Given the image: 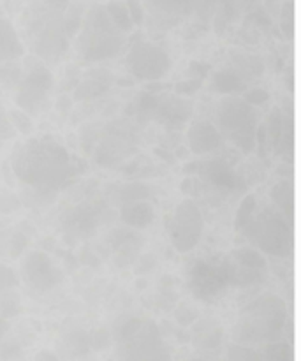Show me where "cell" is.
Wrapping results in <instances>:
<instances>
[{
  "label": "cell",
  "mask_w": 301,
  "mask_h": 361,
  "mask_svg": "<svg viewBox=\"0 0 301 361\" xmlns=\"http://www.w3.org/2000/svg\"><path fill=\"white\" fill-rule=\"evenodd\" d=\"M34 361H63L59 355H55L53 351H48V349H42L37 355L34 356Z\"/></svg>",
  "instance_id": "obj_33"
},
{
  "label": "cell",
  "mask_w": 301,
  "mask_h": 361,
  "mask_svg": "<svg viewBox=\"0 0 301 361\" xmlns=\"http://www.w3.org/2000/svg\"><path fill=\"white\" fill-rule=\"evenodd\" d=\"M187 140H189V148L192 154L204 155L215 152L222 143V134L219 133L217 127L210 122H194L189 127L187 133Z\"/></svg>",
  "instance_id": "obj_15"
},
{
  "label": "cell",
  "mask_w": 301,
  "mask_h": 361,
  "mask_svg": "<svg viewBox=\"0 0 301 361\" xmlns=\"http://www.w3.org/2000/svg\"><path fill=\"white\" fill-rule=\"evenodd\" d=\"M21 279L34 291L49 293L62 284L63 271L48 254L34 250L23 259Z\"/></svg>",
  "instance_id": "obj_12"
},
{
  "label": "cell",
  "mask_w": 301,
  "mask_h": 361,
  "mask_svg": "<svg viewBox=\"0 0 301 361\" xmlns=\"http://www.w3.org/2000/svg\"><path fill=\"white\" fill-rule=\"evenodd\" d=\"M141 2L155 20L176 23L189 16L197 7L199 0H141Z\"/></svg>",
  "instance_id": "obj_14"
},
{
  "label": "cell",
  "mask_w": 301,
  "mask_h": 361,
  "mask_svg": "<svg viewBox=\"0 0 301 361\" xmlns=\"http://www.w3.org/2000/svg\"><path fill=\"white\" fill-rule=\"evenodd\" d=\"M118 361H171V348L161 328L148 317H127L113 335Z\"/></svg>",
  "instance_id": "obj_4"
},
{
  "label": "cell",
  "mask_w": 301,
  "mask_h": 361,
  "mask_svg": "<svg viewBox=\"0 0 301 361\" xmlns=\"http://www.w3.org/2000/svg\"><path fill=\"white\" fill-rule=\"evenodd\" d=\"M147 115L154 116L157 122L168 127H182L183 123L189 120L190 113H192V104L180 97H169V99H157V97H147V101L141 106Z\"/></svg>",
  "instance_id": "obj_13"
},
{
  "label": "cell",
  "mask_w": 301,
  "mask_h": 361,
  "mask_svg": "<svg viewBox=\"0 0 301 361\" xmlns=\"http://www.w3.org/2000/svg\"><path fill=\"white\" fill-rule=\"evenodd\" d=\"M219 133L243 152H252L257 145V109L242 97L226 95L217 106Z\"/></svg>",
  "instance_id": "obj_7"
},
{
  "label": "cell",
  "mask_w": 301,
  "mask_h": 361,
  "mask_svg": "<svg viewBox=\"0 0 301 361\" xmlns=\"http://www.w3.org/2000/svg\"><path fill=\"white\" fill-rule=\"evenodd\" d=\"M130 76L140 81H159L168 76L171 59L162 46L150 41H136L125 56Z\"/></svg>",
  "instance_id": "obj_10"
},
{
  "label": "cell",
  "mask_w": 301,
  "mask_h": 361,
  "mask_svg": "<svg viewBox=\"0 0 301 361\" xmlns=\"http://www.w3.org/2000/svg\"><path fill=\"white\" fill-rule=\"evenodd\" d=\"M106 13H108L111 23L118 28L120 32H129L134 27L133 20H130L129 9H127L125 2H118V0H111V2L106 6Z\"/></svg>",
  "instance_id": "obj_23"
},
{
  "label": "cell",
  "mask_w": 301,
  "mask_h": 361,
  "mask_svg": "<svg viewBox=\"0 0 301 361\" xmlns=\"http://www.w3.org/2000/svg\"><path fill=\"white\" fill-rule=\"evenodd\" d=\"M9 120L11 123H14L13 127H16L18 130H20L21 134H28L32 130V120L30 116H28V113L25 111H13L9 115Z\"/></svg>",
  "instance_id": "obj_29"
},
{
  "label": "cell",
  "mask_w": 301,
  "mask_h": 361,
  "mask_svg": "<svg viewBox=\"0 0 301 361\" xmlns=\"http://www.w3.org/2000/svg\"><path fill=\"white\" fill-rule=\"evenodd\" d=\"M199 175H203L208 183L222 190H233L238 185V176H236L235 169L224 159H214V161L201 164Z\"/></svg>",
  "instance_id": "obj_16"
},
{
  "label": "cell",
  "mask_w": 301,
  "mask_h": 361,
  "mask_svg": "<svg viewBox=\"0 0 301 361\" xmlns=\"http://www.w3.org/2000/svg\"><path fill=\"white\" fill-rule=\"evenodd\" d=\"M194 342L201 349L219 348L222 342L221 326L217 323H214V321H201L196 330V335H194Z\"/></svg>",
  "instance_id": "obj_21"
},
{
  "label": "cell",
  "mask_w": 301,
  "mask_h": 361,
  "mask_svg": "<svg viewBox=\"0 0 301 361\" xmlns=\"http://www.w3.org/2000/svg\"><path fill=\"white\" fill-rule=\"evenodd\" d=\"M189 289L199 302L214 303L231 289L226 256L201 257L189 270Z\"/></svg>",
  "instance_id": "obj_8"
},
{
  "label": "cell",
  "mask_w": 301,
  "mask_h": 361,
  "mask_svg": "<svg viewBox=\"0 0 301 361\" xmlns=\"http://www.w3.org/2000/svg\"><path fill=\"white\" fill-rule=\"evenodd\" d=\"M271 201H274V207L278 208L284 215L291 217L293 208H295V192H293L291 183L281 182L271 189Z\"/></svg>",
  "instance_id": "obj_22"
},
{
  "label": "cell",
  "mask_w": 301,
  "mask_h": 361,
  "mask_svg": "<svg viewBox=\"0 0 301 361\" xmlns=\"http://www.w3.org/2000/svg\"><path fill=\"white\" fill-rule=\"evenodd\" d=\"M14 175L39 192H56L81 173V164L66 145L51 136L28 140L13 155Z\"/></svg>",
  "instance_id": "obj_1"
},
{
  "label": "cell",
  "mask_w": 301,
  "mask_h": 361,
  "mask_svg": "<svg viewBox=\"0 0 301 361\" xmlns=\"http://www.w3.org/2000/svg\"><path fill=\"white\" fill-rule=\"evenodd\" d=\"M226 361H264V356L250 345L231 344L226 351Z\"/></svg>",
  "instance_id": "obj_26"
},
{
  "label": "cell",
  "mask_w": 301,
  "mask_h": 361,
  "mask_svg": "<svg viewBox=\"0 0 301 361\" xmlns=\"http://www.w3.org/2000/svg\"><path fill=\"white\" fill-rule=\"evenodd\" d=\"M18 286V277L9 267H4L0 264V298L7 293H11V289Z\"/></svg>",
  "instance_id": "obj_28"
},
{
  "label": "cell",
  "mask_w": 301,
  "mask_h": 361,
  "mask_svg": "<svg viewBox=\"0 0 301 361\" xmlns=\"http://www.w3.org/2000/svg\"><path fill=\"white\" fill-rule=\"evenodd\" d=\"M7 328H9V324H7V321L0 319V342L4 341V335L7 334Z\"/></svg>",
  "instance_id": "obj_34"
},
{
  "label": "cell",
  "mask_w": 301,
  "mask_h": 361,
  "mask_svg": "<svg viewBox=\"0 0 301 361\" xmlns=\"http://www.w3.org/2000/svg\"><path fill=\"white\" fill-rule=\"evenodd\" d=\"M243 99H245L249 104H252L254 108H259V106H263L264 102L270 99V95H268V92L263 90V88H254V90L247 92V95Z\"/></svg>",
  "instance_id": "obj_31"
},
{
  "label": "cell",
  "mask_w": 301,
  "mask_h": 361,
  "mask_svg": "<svg viewBox=\"0 0 301 361\" xmlns=\"http://www.w3.org/2000/svg\"><path fill=\"white\" fill-rule=\"evenodd\" d=\"M123 32H120L109 20L106 7L97 6L88 11L80 35H78L76 48L85 62H101L113 59L122 51Z\"/></svg>",
  "instance_id": "obj_6"
},
{
  "label": "cell",
  "mask_w": 301,
  "mask_h": 361,
  "mask_svg": "<svg viewBox=\"0 0 301 361\" xmlns=\"http://www.w3.org/2000/svg\"><path fill=\"white\" fill-rule=\"evenodd\" d=\"M288 307L277 295H259L242 305L235 337L240 344H270L285 331Z\"/></svg>",
  "instance_id": "obj_3"
},
{
  "label": "cell",
  "mask_w": 301,
  "mask_h": 361,
  "mask_svg": "<svg viewBox=\"0 0 301 361\" xmlns=\"http://www.w3.org/2000/svg\"><path fill=\"white\" fill-rule=\"evenodd\" d=\"M211 88L221 95H236L245 90V83L233 69H221L214 74Z\"/></svg>",
  "instance_id": "obj_19"
},
{
  "label": "cell",
  "mask_w": 301,
  "mask_h": 361,
  "mask_svg": "<svg viewBox=\"0 0 301 361\" xmlns=\"http://www.w3.org/2000/svg\"><path fill=\"white\" fill-rule=\"evenodd\" d=\"M169 242L180 254H187L199 245L204 233V219L194 200H182L166 222Z\"/></svg>",
  "instance_id": "obj_9"
},
{
  "label": "cell",
  "mask_w": 301,
  "mask_h": 361,
  "mask_svg": "<svg viewBox=\"0 0 301 361\" xmlns=\"http://www.w3.org/2000/svg\"><path fill=\"white\" fill-rule=\"evenodd\" d=\"M120 219L125 226L133 229H145L155 221V210L148 201L133 200L127 201L120 208Z\"/></svg>",
  "instance_id": "obj_17"
},
{
  "label": "cell",
  "mask_w": 301,
  "mask_h": 361,
  "mask_svg": "<svg viewBox=\"0 0 301 361\" xmlns=\"http://www.w3.org/2000/svg\"><path fill=\"white\" fill-rule=\"evenodd\" d=\"M62 344L67 356L74 360L87 356L88 353H90V349L94 348V345H92V334H87V331L81 330L70 331L69 335H66Z\"/></svg>",
  "instance_id": "obj_20"
},
{
  "label": "cell",
  "mask_w": 301,
  "mask_h": 361,
  "mask_svg": "<svg viewBox=\"0 0 301 361\" xmlns=\"http://www.w3.org/2000/svg\"><path fill=\"white\" fill-rule=\"evenodd\" d=\"M201 78H196V80L190 81H182V83L176 85V94L178 95H192L194 92H197V88L201 87Z\"/></svg>",
  "instance_id": "obj_32"
},
{
  "label": "cell",
  "mask_w": 301,
  "mask_h": 361,
  "mask_svg": "<svg viewBox=\"0 0 301 361\" xmlns=\"http://www.w3.org/2000/svg\"><path fill=\"white\" fill-rule=\"evenodd\" d=\"M236 231L264 256L285 257L293 247V228L288 215L268 207L249 194L240 203L235 219Z\"/></svg>",
  "instance_id": "obj_2"
},
{
  "label": "cell",
  "mask_w": 301,
  "mask_h": 361,
  "mask_svg": "<svg viewBox=\"0 0 301 361\" xmlns=\"http://www.w3.org/2000/svg\"><path fill=\"white\" fill-rule=\"evenodd\" d=\"M285 137L291 140L289 134L285 136V118L278 109H275L274 115H270V122H268V140L277 150H282L285 145Z\"/></svg>",
  "instance_id": "obj_25"
},
{
  "label": "cell",
  "mask_w": 301,
  "mask_h": 361,
  "mask_svg": "<svg viewBox=\"0 0 301 361\" xmlns=\"http://www.w3.org/2000/svg\"><path fill=\"white\" fill-rule=\"evenodd\" d=\"M69 0H41V11L32 20L35 51L39 56L56 60L69 48L73 21L66 16Z\"/></svg>",
  "instance_id": "obj_5"
},
{
  "label": "cell",
  "mask_w": 301,
  "mask_h": 361,
  "mask_svg": "<svg viewBox=\"0 0 301 361\" xmlns=\"http://www.w3.org/2000/svg\"><path fill=\"white\" fill-rule=\"evenodd\" d=\"M23 55V44H21L18 32L7 20L0 18V67Z\"/></svg>",
  "instance_id": "obj_18"
},
{
  "label": "cell",
  "mask_w": 301,
  "mask_h": 361,
  "mask_svg": "<svg viewBox=\"0 0 301 361\" xmlns=\"http://www.w3.org/2000/svg\"><path fill=\"white\" fill-rule=\"evenodd\" d=\"M185 361H208V360H203V358H190V360H185Z\"/></svg>",
  "instance_id": "obj_35"
},
{
  "label": "cell",
  "mask_w": 301,
  "mask_h": 361,
  "mask_svg": "<svg viewBox=\"0 0 301 361\" xmlns=\"http://www.w3.org/2000/svg\"><path fill=\"white\" fill-rule=\"evenodd\" d=\"M264 361H293V349L285 342H270L263 351Z\"/></svg>",
  "instance_id": "obj_27"
},
{
  "label": "cell",
  "mask_w": 301,
  "mask_h": 361,
  "mask_svg": "<svg viewBox=\"0 0 301 361\" xmlns=\"http://www.w3.org/2000/svg\"><path fill=\"white\" fill-rule=\"evenodd\" d=\"M16 101L18 108L25 113H37L39 108L44 104L46 97L53 88V74L49 69L41 63H35L27 71L20 81H16Z\"/></svg>",
  "instance_id": "obj_11"
},
{
  "label": "cell",
  "mask_w": 301,
  "mask_h": 361,
  "mask_svg": "<svg viewBox=\"0 0 301 361\" xmlns=\"http://www.w3.org/2000/svg\"><path fill=\"white\" fill-rule=\"evenodd\" d=\"M95 78H90V80H85L83 83L80 85V88L76 90V99H90L97 97V95L104 94L106 88H108L109 80H106L108 74L106 73H94Z\"/></svg>",
  "instance_id": "obj_24"
},
{
  "label": "cell",
  "mask_w": 301,
  "mask_h": 361,
  "mask_svg": "<svg viewBox=\"0 0 301 361\" xmlns=\"http://www.w3.org/2000/svg\"><path fill=\"white\" fill-rule=\"evenodd\" d=\"M125 6L129 9L130 20H133L134 25H143L145 21V6L141 0H125Z\"/></svg>",
  "instance_id": "obj_30"
}]
</instances>
